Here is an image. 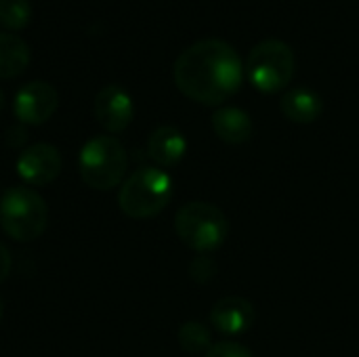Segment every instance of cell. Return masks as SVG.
<instances>
[{
	"label": "cell",
	"mask_w": 359,
	"mask_h": 357,
	"mask_svg": "<svg viewBox=\"0 0 359 357\" xmlns=\"http://www.w3.org/2000/svg\"><path fill=\"white\" fill-rule=\"evenodd\" d=\"M0 320H2V297H0Z\"/></svg>",
	"instance_id": "cell-21"
},
{
	"label": "cell",
	"mask_w": 359,
	"mask_h": 357,
	"mask_svg": "<svg viewBox=\"0 0 359 357\" xmlns=\"http://www.w3.org/2000/svg\"><path fill=\"white\" fill-rule=\"evenodd\" d=\"M280 109L290 122L309 124V122H316L320 118V114L324 109V103H322V97L316 90L299 86V88H290V90H286L282 95Z\"/></svg>",
	"instance_id": "cell-12"
},
{
	"label": "cell",
	"mask_w": 359,
	"mask_h": 357,
	"mask_svg": "<svg viewBox=\"0 0 359 357\" xmlns=\"http://www.w3.org/2000/svg\"><path fill=\"white\" fill-rule=\"evenodd\" d=\"M29 46L13 32H0V78H15L29 65Z\"/></svg>",
	"instance_id": "cell-14"
},
{
	"label": "cell",
	"mask_w": 359,
	"mask_h": 357,
	"mask_svg": "<svg viewBox=\"0 0 359 357\" xmlns=\"http://www.w3.org/2000/svg\"><path fill=\"white\" fill-rule=\"evenodd\" d=\"M189 274H191V278L196 280V282H200V284H204V282H210L212 278H215V274H217V267H215V263H212V259H208L206 255H204V267L200 269L198 265H189Z\"/></svg>",
	"instance_id": "cell-18"
},
{
	"label": "cell",
	"mask_w": 359,
	"mask_h": 357,
	"mask_svg": "<svg viewBox=\"0 0 359 357\" xmlns=\"http://www.w3.org/2000/svg\"><path fill=\"white\" fill-rule=\"evenodd\" d=\"M246 76L265 95L284 90L294 76V50L278 38L261 40L248 53Z\"/></svg>",
	"instance_id": "cell-5"
},
{
	"label": "cell",
	"mask_w": 359,
	"mask_h": 357,
	"mask_svg": "<svg viewBox=\"0 0 359 357\" xmlns=\"http://www.w3.org/2000/svg\"><path fill=\"white\" fill-rule=\"evenodd\" d=\"M135 116V103L126 88L118 84L103 86L95 97V118L107 133H122Z\"/></svg>",
	"instance_id": "cell-9"
},
{
	"label": "cell",
	"mask_w": 359,
	"mask_h": 357,
	"mask_svg": "<svg viewBox=\"0 0 359 357\" xmlns=\"http://www.w3.org/2000/svg\"><path fill=\"white\" fill-rule=\"evenodd\" d=\"M48 223L44 198L27 185L8 187L0 198V227L17 242L40 238Z\"/></svg>",
	"instance_id": "cell-3"
},
{
	"label": "cell",
	"mask_w": 359,
	"mask_h": 357,
	"mask_svg": "<svg viewBox=\"0 0 359 357\" xmlns=\"http://www.w3.org/2000/svg\"><path fill=\"white\" fill-rule=\"evenodd\" d=\"M2 103H4V97H2V93H0V109H2Z\"/></svg>",
	"instance_id": "cell-20"
},
{
	"label": "cell",
	"mask_w": 359,
	"mask_h": 357,
	"mask_svg": "<svg viewBox=\"0 0 359 357\" xmlns=\"http://www.w3.org/2000/svg\"><path fill=\"white\" fill-rule=\"evenodd\" d=\"M128 158L124 145L109 135H97L88 139L78 156V168L82 181L90 189L109 191L126 175Z\"/></svg>",
	"instance_id": "cell-4"
},
{
	"label": "cell",
	"mask_w": 359,
	"mask_h": 357,
	"mask_svg": "<svg viewBox=\"0 0 359 357\" xmlns=\"http://www.w3.org/2000/svg\"><path fill=\"white\" fill-rule=\"evenodd\" d=\"M177 88L202 105H221L238 93L244 65L238 50L219 38H206L187 46L172 67Z\"/></svg>",
	"instance_id": "cell-1"
},
{
	"label": "cell",
	"mask_w": 359,
	"mask_h": 357,
	"mask_svg": "<svg viewBox=\"0 0 359 357\" xmlns=\"http://www.w3.org/2000/svg\"><path fill=\"white\" fill-rule=\"evenodd\" d=\"M59 95L53 84L44 80H32L23 84L13 99V112L23 124H44L57 109Z\"/></svg>",
	"instance_id": "cell-7"
},
{
	"label": "cell",
	"mask_w": 359,
	"mask_h": 357,
	"mask_svg": "<svg viewBox=\"0 0 359 357\" xmlns=\"http://www.w3.org/2000/svg\"><path fill=\"white\" fill-rule=\"evenodd\" d=\"M11 267H13V259H11V252L8 248L0 242V284L8 278L11 274Z\"/></svg>",
	"instance_id": "cell-19"
},
{
	"label": "cell",
	"mask_w": 359,
	"mask_h": 357,
	"mask_svg": "<svg viewBox=\"0 0 359 357\" xmlns=\"http://www.w3.org/2000/svg\"><path fill=\"white\" fill-rule=\"evenodd\" d=\"M15 168L27 187H42L59 177L61 154L50 143H34L19 154Z\"/></svg>",
	"instance_id": "cell-8"
},
{
	"label": "cell",
	"mask_w": 359,
	"mask_h": 357,
	"mask_svg": "<svg viewBox=\"0 0 359 357\" xmlns=\"http://www.w3.org/2000/svg\"><path fill=\"white\" fill-rule=\"evenodd\" d=\"M255 307L242 297H225L210 309V324L225 337H240L255 324Z\"/></svg>",
	"instance_id": "cell-10"
},
{
	"label": "cell",
	"mask_w": 359,
	"mask_h": 357,
	"mask_svg": "<svg viewBox=\"0 0 359 357\" xmlns=\"http://www.w3.org/2000/svg\"><path fill=\"white\" fill-rule=\"evenodd\" d=\"M172 198V179L166 170L145 166L135 170L118 191L120 210L130 219H151L160 215Z\"/></svg>",
	"instance_id": "cell-2"
},
{
	"label": "cell",
	"mask_w": 359,
	"mask_h": 357,
	"mask_svg": "<svg viewBox=\"0 0 359 357\" xmlns=\"http://www.w3.org/2000/svg\"><path fill=\"white\" fill-rule=\"evenodd\" d=\"M217 137L229 145H242L252 137V120L240 107H221L212 114Z\"/></svg>",
	"instance_id": "cell-13"
},
{
	"label": "cell",
	"mask_w": 359,
	"mask_h": 357,
	"mask_svg": "<svg viewBox=\"0 0 359 357\" xmlns=\"http://www.w3.org/2000/svg\"><path fill=\"white\" fill-rule=\"evenodd\" d=\"M175 231L185 246L204 255L225 242L229 225L225 213L215 204L189 202L177 210Z\"/></svg>",
	"instance_id": "cell-6"
},
{
	"label": "cell",
	"mask_w": 359,
	"mask_h": 357,
	"mask_svg": "<svg viewBox=\"0 0 359 357\" xmlns=\"http://www.w3.org/2000/svg\"><path fill=\"white\" fill-rule=\"evenodd\" d=\"M185 151H187V141L183 133L175 126H158L147 139L149 158L164 168L177 166L183 160Z\"/></svg>",
	"instance_id": "cell-11"
},
{
	"label": "cell",
	"mask_w": 359,
	"mask_h": 357,
	"mask_svg": "<svg viewBox=\"0 0 359 357\" xmlns=\"http://www.w3.org/2000/svg\"><path fill=\"white\" fill-rule=\"evenodd\" d=\"M204 357H252V353L242 343L221 341V343H215Z\"/></svg>",
	"instance_id": "cell-17"
},
{
	"label": "cell",
	"mask_w": 359,
	"mask_h": 357,
	"mask_svg": "<svg viewBox=\"0 0 359 357\" xmlns=\"http://www.w3.org/2000/svg\"><path fill=\"white\" fill-rule=\"evenodd\" d=\"M32 21L29 0H0V23L13 32L23 29Z\"/></svg>",
	"instance_id": "cell-16"
},
{
	"label": "cell",
	"mask_w": 359,
	"mask_h": 357,
	"mask_svg": "<svg viewBox=\"0 0 359 357\" xmlns=\"http://www.w3.org/2000/svg\"><path fill=\"white\" fill-rule=\"evenodd\" d=\"M210 328L198 320L194 322H185L181 328H179V345L183 351L187 353H204L208 351L212 345H210Z\"/></svg>",
	"instance_id": "cell-15"
}]
</instances>
